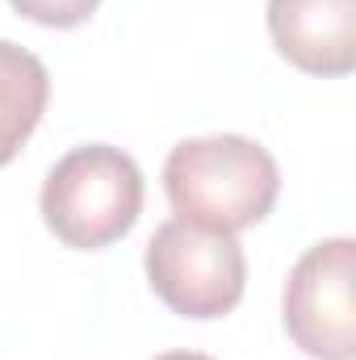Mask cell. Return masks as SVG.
Wrapping results in <instances>:
<instances>
[{
  "label": "cell",
  "instance_id": "6da1fadb",
  "mask_svg": "<svg viewBox=\"0 0 356 360\" xmlns=\"http://www.w3.org/2000/svg\"><path fill=\"white\" fill-rule=\"evenodd\" d=\"M164 188L177 218L193 226L239 235L265 222L276 205L281 172L260 143L243 134L184 139L164 164Z\"/></svg>",
  "mask_w": 356,
  "mask_h": 360
},
{
  "label": "cell",
  "instance_id": "8992f818",
  "mask_svg": "<svg viewBox=\"0 0 356 360\" xmlns=\"http://www.w3.org/2000/svg\"><path fill=\"white\" fill-rule=\"evenodd\" d=\"M51 101V76L38 55L0 38V168L38 130Z\"/></svg>",
  "mask_w": 356,
  "mask_h": 360
},
{
  "label": "cell",
  "instance_id": "ba28073f",
  "mask_svg": "<svg viewBox=\"0 0 356 360\" xmlns=\"http://www.w3.org/2000/svg\"><path fill=\"white\" fill-rule=\"evenodd\" d=\"M155 360H214V356H205V352H164Z\"/></svg>",
  "mask_w": 356,
  "mask_h": 360
},
{
  "label": "cell",
  "instance_id": "277c9868",
  "mask_svg": "<svg viewBox=\"0 0 356 360\" xmlns=\"http://www.w3.org/2000/svg\"><path fill=\"white\" fill-rule=\"evenodd\" d=\"M285 331L314 360L356 356V243H314L285 281Z\"/></svg>",
  "mask_w": 356,
  "mask_h": 360
},
{
  "label": "cell",
  "instance_id": "7a4b0ae2",
  "mask_svg": "<svg viewBox=\"0 0 356 360\" xmlns=\"http://www.w3.org/2000/svg\"><path fill=\"white\" fill-rule=\"evenodd\" d=\"M143 210V172L139 164L109 147L89 143L68 151L42 184V218L59 243L96 252L122 239Z\"/></svg>",
  "mask_w": 356,
  "mask_h": 360
},
{
  "label": "cell",
  "instance_id": "52a82bcc",
  "mask_svg": "<svg viewBox=\"0 0 356 360\" xmlns=\"http://www.w3.org/2000/svg\"><path fill=\"white\" fill-rule=\"evenodd\" d=\"M21 17L38 21V25H51V30H72L80 21H89L96 13L101 0H8Z\"/></svg>",
  "mask_w": 356,
  "mask_h": 360
},
{
  "label": "cell",
  "instance_id": "5b68a950",
  "mask_svg": "<svg viewBox=\"0 0 356 360\" xmlns=\"http://www.w3.org/2000/svg\"><path fill=\"white\" fill-rule=\"evenodd\" d=\"M268 34L298 72L348 76L356 68V0H268Z\"/></svg>",
  "mask_w": 356,
  "mask_h": 360
},
{
  "label": "cell",
  "instance_id": "3957f363",
  "mask_svg": "<svg viewBox=\"0 0 356 360\" xmlns=\"http://www.w3.org/2000/svg\"><path fill=\"white\" fill-rule=\"evenodd\" d=\"M147 281L155 297L184 319H222L239 306L248 260L235 235L172 218L147 243Z\"/></svg>",
  "mask_w": 356,
  "mask_h": 360
}]
</instances>
